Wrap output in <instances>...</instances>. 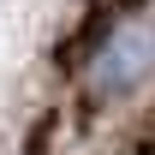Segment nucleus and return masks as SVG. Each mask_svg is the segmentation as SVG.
<instances>
[{
    "mask_svg": "<svg viewBox=\"0 0 155 155\" xmlns=\"http://www.w3.org/2000/svg\"><path fill=\"white\" fill-rule=\"evenodd\" d=\"M149 72H155V24H149V18L114 24V30L101 36V48L90 54V90H96L101 101L131 96Z\"/></svg>",
    "mask_w": 155,
    "mask_h": 155,
    "instance_id": "1",
    "label": "nucleus"
}]
</instances>
